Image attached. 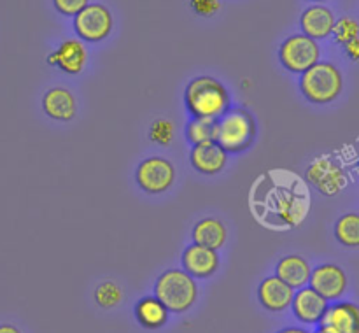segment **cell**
Returning a JSON list of instances; mask_svg holds the SVG:
<instances>
[{
    "instance_id": "cell-1",
    "label": "cell",
    "mask_w": 359,
    "mask_h": 333,
    "mask_svg": "<svg viewBox=\"0 0 359 333\" xmlns=\"http://www.w3.org/2000/svg\"><path fill=\"white\" fill-rule=\"evenodd\" d=\"M252 216L272 230L300 226L309 216L312 198L309 186L290 170H269L259 175L249 195Z\"/></svg>"
},
{
    "instance_id": "cell-35",
    "label": "cell",
    "mask_w": 359,
    "mask_h": 333,
    "mask_svg": "<svg viewBox=\"0 0 359 333\" xmlns=\"http://www.w3.org/2000/svg\"><path fill=\"white\" fill-rule=\"evenodd\" d=\"M358 333H359V332H358Z\"/></svg>"
},
{
    "instance_id": "cell-8",
    "label": "cell",
    "mask_w": 359,
    "mask_h": 333,
    "mask_svg": "<svg viewBox=\"0 0 359 333\" xmlns=\"http://www.w3.org/2000/svg\"><path fill=\"white\" fill-rule=\"evenodd\" d=\"M74 30L83 41H104L112 30L111 11L102 4H88L74 16Z\"/></svg>"
},
{
    "instance_id": "cell-21",
    "label": "cell",
    "mask_w": 359,
    "mask_h": 333,
    "mask_svg": "<svg viewBox=\"0 0 359 333\" xmlns=\"http://www.w3.org/2000/svg\"><path fill=\"white\" fill-rule=\"evenodd\" d=\"M137 321L147 329H158L167 325L168 308L156 297H144L135 305Z\"/></svg>"
},
{
    "instance_id": "cell-13",
    "label": "cell",
    "mask_w": 359,
    "mask_h": 333,
    "mask_svg": "<svg viewBox=\"0 0 359 333\" xmlns=\"http://www.w3.org/2000/svg\"><path fill=\"white\" fill-rule=\"evenodd\" d=\"M182 266H184V272L189 273L193 279H207V277H212L219 269V254L216 249L191 244L182 252Z\"/></svg>"
},
{
    "instance_id": "cell-9",
    "label": "cell",
    "mask_w": 359,
    "mask_h": 333,
    "mask_svg": "<svg viewBox=\"0 0 359 333\" xmlns=\"http://www.w3.org/2000/svg\"><path fill=\"white\" fill-rule=\"evenodd\" d=\"M137 184L149 195H160L172 186L175 179V168L168 160L153 156L144 160L135 172Z\"/></svg>"
},
{
    "instance_id": "cell-3",
    "label": "cell",
    "mask_w": 359,
    "mask_h": 333,
    "mask_svg": "<svg viewBox=\"0 0 359 333\" xmlns=\"http://www.w3.org/2000/svg\"><path fill=\"white\" fill-rule=\"evenodd\" d=\"M256 125L252 116L244 109H228L216 121L214 142L226 153H242L252 144Z\"/></svg>"
},
{
    "instance_id": "cell-19",
    "label": "cell",
    "mask_w": 359,
    "mask_h": 333,
    "mask_svg": "<svg viewBox=\"0 0 359 333\" xmlns=\"http://www.w3.org/2000/svg\"><path fill=\"white\" fill-rule=\"evenodd\" d=\"M42 107L56 121H70L76 116V98L65 88H53L42 98Z\"/></svg>"
},
{
    "instance_id": "cell-11",
    "label": "cell",
    "mask_w": 359,
    "mask_h": 333,
    "mask_svg": "<svg viewBox=\"0 0 359 333\" xmlns=\"http://www.w3.org/2000/svg\"><path fill=\"white\" fill-rule=\"evenodd\" d=\"M319 328L326 333H358L359 305L353 301H335L323 315Z\"/></svg>"
},
{
    "instance_id": "cell-28",
    "label": "cell",
    "mask_w": 359,
    "mask_h": 333,
    "mask_svg": "<svg viewBox=\"0 0 359 333\" xmlns=\"http://www.w3.org/2000/svg\"><path fill=\"white\" fill-rule=\"evenodd\" d=\"M191 7L200 16H212L219 11V0H191Z\"/></svg>"
},
{
    "instance_id": "cell-31",
    "label": "cell",
    "mask_w": 359,
    "mask_h": 333,
    "mask_svg": "<svg viewBox=\"0 0 359 333\" xmlns=\"http://www.w3.org/2000/svg\"><path fill=\"white\" fill-rule=\"evenodd\" d=\"M0 333H21V332L13 325H0Z\"/></svg>"
},
{
    "instance_id": "cell-26",
    "label": "cell",
    "mask_w": 359,
    "mask_h": 333,
    "mask_svg": "<svg viewBox=\"0 0 359 333\" xmlns=\"http://www.w3.org/2000/svg\"><path fill=\"white\" fill-rule=\"evenodd\" d=\"M149 137L153 142L160 144V146H168L172 142V139H174V125L168 119H158L151 126Z\"/></svg>"
},
{
    "instance_id": "cell-22",
    "label": "cell",
    "mask_w": 359,
    "mask_h": 333,
    "mask_svg": "<svg viewBox=\"0 0 359 333\" xmlns=\"http://www.w3.org/2000/svg\"><path fill=\"white\" fill-rule=\"evenodd\" d=\"M335 237L342 245L351 249L359 247V214H344L335 224Z\"/></svg>"
},
{
    "instance_id": "cell-10",
    "label": "cell",
    "mask_w": 359,
    "mask_h": 333,
    "mask_svg": "<svg viewBox=\"0 0 359 333\" xmlns=\"http://www.w3.org/2000/svg\"><path fill=\"white\" fill-rule=\"evenodd\" d=\"M309 284L314 291H318L325 300L337 301L342 298L347 290V276L344 269L335 263H323L311 272Z\"/></svg>"
},
{
    "instance_id": "cell-6",
    "label": "cell",
    "mask_w": 359,
    "mask_h": 333,
    "mask_svg": "<svg viewBox=\"0 0 359 333\" xmlns=\"http://www.w3.org/2000/svg\"><path fill=\"white\" fill-rule=\"evenodd\" d=\"M319 56H321V48L318 41L304 34L287 37L279 49V60L284 69L297 74H304L305 70L314 67L319 62Z\"/></svg>"
},
{
    "instance_id": "cell-29",
    "label": "cell",
    "mask_w": 359,
    "mask_h": 333,
    "mask_svg": "<svg viewBox=\"0 0 359 333\" xmlns=\"http://www.w3.org/2000/svg\"><path fill=\"white\" fill-rule=\"evenodd\" d=\"M344 48H346L347 56H349L351 60H354V62H359V37L353 39L351 42H347Z\"/></svg>"
},
{
    "instance_id": "cell-27",
    "label": "cell",
    "mask_w": 359,
    "mask_h": 333,
    "mask_svg": "<svg viewBox=\"0 0 359 333\" xmlns=\"http://www.w3.org/2000/svg\"><path fill=\"white\" fill-rule=\"evenodd\" d=\"M53 2H55L56 11L65 16H76L88 6V0H53Z\"/></svg>"
},
{
    "instance_id": "cell-4",
    "label": "cell",
    "mask_w": 359,
    "mask_h": 333,
    "mask_svg": "<svg viewBox=\"0 0 359 333\" xmlns=\"http://www.w3.org/2000/svg\"><path fill=\"white\" fill-rule=\"evenodd\" d=\"M154 297L168 308V312H186L198 297L195 279L184 270L172 269L161 273L154 284Z\"/></svg>"
},
{
    "instance_id": "cell-34",
    "label": "cell",
    "mask_w": 359,
    "mask_h": 333,
    "mask_svg": "<svg viewBox=\"0 0 359 333\" xmlns=\"http://www.w3.org/2000/svg\"><path fill=\"white\" fill-rule=\"evenodd\" d=\"M358 168H359V161H358Z\"/></svg>"
},
{
    "instance_id": "cell-15",
    "label": "cell",
    "mask_w": 359,
    "mask_h": 333,
    "mask_svg": "<svg viewBox=\"0 0 359 333\" xmlns=\"http://www.w3.org/2000/svg\"><path fill=\"white\" fill-rule=\"evenodd\" d=\"M293 297H294L293 287L287 286V284L284 283V280H280L277 276L266 277L258 287V298L266 311H272V312L286 311L287 307H291Z\"/></svg>"
},
{
    "instance_id": "cell-18",
    "label": "cell",
    "mask_w": 359,
    "mask_h": 333,
    "mask_svg": "<svg viewBox=\"0 0 359 333\" xmlns=\"http://www.w3.org/2000/svg\"><path fill=\"white\" fill-rule=\"evenodd\" d=\"M311 272L312 269L307 259L298 254L284 256L276 266V276L293 290H300V287L307 286L309 279H311Z\"/></svg>"
},
{
    "instance_id": "cell-24",
    "label": "cell",
    "mask_w": 359,
    "mask_h": 333,
    "mask_svg": "<svg viewBox=\"0 0 359 333\" xmlns=\"http://www.w3.org/2000/svg\"><path fill=\"white\" fill-rule=\"evenodd\" d=\"M95 300L102 308H112L123 300V290L116 283H102L95 291Z\"/></svg>"
},
{
    "instance_id": "cell-16",
    "label": "cell",
    "mask_w": 359,
    "mask_h": 333,
    "mask_svg": "<svg viewBox=\"0 0 359 333\" xmlns=\"http://www.w3.org/2000/svg\"><path fill=\"white\" fill-rule=\"evenodd\" d=\"M335 16H333L332 9H328L326 6H312L309 9H305V13L302 14V30L304 35L314 39H326L333 34V28H335Z\"/></svg>"
},
{
    "instance_id": "cell-23",
    "label": "cell",
    "mask_w": 359,
    "mask_h": 333,
    "mask_svg": "<svg viewBox=\"0 0 359 333\" xmlns=\"http://www.w3.org/2000/svg\"><path fill=\"white\" fill-rule=\"evenodd\" d=\"M214 128H216V119L209 118H193L189 121L188 130V140L196 146V144L212 142L214 140Z\"/></svg>"
},
{
    "instance_id": "cell-20",
    "label": "cell",
    "mask_w": 359,
    "mask_h": 333,
    "mask_svg": "<svg viewBox=\"0 0 359 333\" xmlns=\"http://www.w3.org/2000/svg\"><path fill=\"white\" fill-rule=\"evenodd\" d=\"M226 226L216 217L200 219L193 228V244L205 245L210 249H221L226 242Z\"/></svg>"
},
{
    "instance_id": "cell-33",
    "label": "cell",
    "mask_w": 359,
    "mask_h": 333,
    "mask_svg": "<svg viewBox=\"0 0 359 333\" xmlns=\"http://www.w3.org/2000/svg\"><path fill=\"white\" fill-rule=\"evenodd\" d=\"M314 2H323V0H314Z\"/></svg>"
},
{
    "instance_id": "cell-14",
    "label": "cell",
    "mask_w": 359,
    "mask_h": 333,
    "mask_svg": "<svg viewBox=\"0 0 359 333\" xmlns=\"http://www.w3.org/2000/svg\"><path fill=\"white\" fill-rule=\"evenodd\" d=\"M86 48L77 39H67L55 53L48 56L49 65H55L67 74H79L86 65Z\"/></svg>"
},
{
    "instance_id": "cell-32",
    "label": "cell",
    "mask_w": 359,
    "mask_h": 333,
    "mask_svg": "<svg viewBox=\"0 0 359 333\" xmlns=\"http://www.w3.org/2000/svg\"><path fill=\"white\" fill-rule=\"evenodd\" d=\"M316 333H326V332H325V329H321V328H319L318 332H316Z\"/></svg>"
},
{
    "instance_id": "cell-2",
    "label": "cell",
    "mask_w": 359,
    "mask_h": 333,
    "mask_svg": "<svg viewBox=\"0 0 359 333\" xmlns=\"http://www.w3.org/2000/svg\"><path fill=\"white\" fill-rule=\"evenodd\" d=\"M184 100L193 118L219 119L230 109V95L226 88L209 76L193 79L186 88Z\"/></svg>"
},
{
    "instance_id": "cell-17",
    "label": "cell",
    "mask_w": 359,
    "mask_h": 333,
    "mask_svg": "<svg viewBox=\"0 0 359 333\" xmlns=\"http://www.w3.org/2000/svg\"><path fill=\"white\" fill-rule=\"evenodd\" d=\"M191 165L198 172L207 175L219 174L224 168L228 160V153L224 149H221L216 142H203L196 144L191 149Z\"/></svg>"
},
{
    "instance_id": "cell-5",
    "label": "cell",
    "mask_w": 359,
    "mask_h": 333,
    "mask_svg": "<svg viewBox=\"0 0 359 333\" xmlns=\"http://www.w3.org/2000/svg\"><path fill=\"white\" fill-rule=\"evenodd\" d=\"M342 88V72L330 62H318L302 74L300 90L312 104H330L337 100Z\"/></svg>"
},
{
    "instance_id": "cell-25",
    "label": "cell",
    "mask_w": 359,
    "mask_h": 333,
    "mask_svg": "<svg viewBox=\"0 0 359 333\" xmlns=\"http://www.w3.org/2000/svg\"><path fill=\"white\" fill-rule=\"evenodd\" d=\"M333 35H335V41L339 44L346 46L347 42H351L353 39L359 37V23L358 20L349 16L340 18L335 23V28H333Z\"/></svg>"
},
{
    "instance_id": "cell-12",
    "label": "cell",
    "mask_w": 359,
    "mask_h": 333,
    "mask_svg": "<svg viewBox=\"0 0 359 333\" xmlns=\"http://www.w3.org/2000/svg\"><path fill=\"white\" fill-rule=\"evenodd\" d=\"M328 307V300H325L311 286L300 287L298 291H294L293 301H291L294 318L304 322V325H319Z\"/></svg>"
},
{
    "instance_id": "cell-7",
    "label": "cell",
    "mask_w": 359,
    "mask_h": 333,
    "mask_svg": "<svg viewBox=\"0 0 359 333\" xmlns=\"http://www.w3.org/2000/svg\"><path fill=\"white\" fill-rule=\"evenodd\" d=\"M305 179L325 196L339 195L342 189H346L347 182H349L346 170L330 156L316 158L309 165Z\"/></svg>"
},
{
    "instance_id": "cell-30",
    "label": "cell",
    "mask_w": 359,
    "mask_h": 333,
    "mask_svg": "<svg viewBox=\"0 0 359 333\" xmlns=\"http://www.w3.org/2000/svg\"><path fill=\"white\" fill-rule=\"evenodd\" d=\"M277 333H311V332L305 328H300V326H290V328H284Z\"/></svg>"
}]
</instances>
